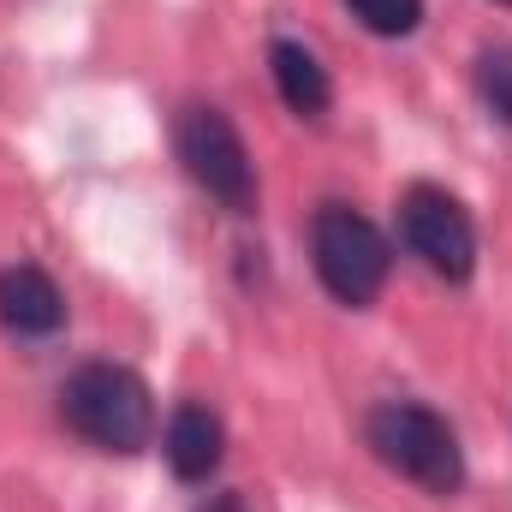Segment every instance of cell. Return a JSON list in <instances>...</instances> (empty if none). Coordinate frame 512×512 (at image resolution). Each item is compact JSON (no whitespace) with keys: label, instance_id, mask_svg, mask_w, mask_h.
Here are the masks:
<instances>
[{"label":"cell","instance_id":"1","mask_svg":"<svg viewBox=\"0 0 512 512\" xmlns=\"http://www.w3.org/2000/svg\"><path fill=\"white\" fill-rule=\"evenodd\" d=\"M60 417H66L72 435H84L90 447L120 453V459L143 453L155 441V393H149V382L126 364H108V358L78 364L60 382Z\"/></svg>","mask_w":512,"mask_h":512},{"label":"cell","instance_id":"2","mask_svg":"<svg viewBox=\"0 0 512 512\" xmlns=\"http://www.w3.org/2000/svg\"><path fill=\"white\" fill-rule=\"evenodd\" d=\"M364 441H370V453L382 459L387 471H399L405 483H417L435 501H447V495L465 489V447H459L453 423L435 405L382 399L370 411V423H364Z\"/></svg>","mask_w":512,"mask_h":512},{"label":"cell","instance_id":"3","mask_svg":"<svg viewBox=\"0 0 512 512\" xmlns=\"http://www.w3.org/2000/svg\"><path fill=\"white\" fill-rule=\"evenodd\" d=\"M310 262H316V280L328 286V298L346 310H370L393 274L382 227L352 203H322L310 215Z\"/></svg>","mask_w":512,"mask_h":512},{"label":"cell","instance_id":"4","mask_svg":"<svg viewBox=\"0 0 512 512\" xmlns=\"http://www.w3.org/2000/svg\"><path fill=\"white\" fill-rule=\"evenodd\" d=\"M173 149H179V167L191 173V185L203 197H215L233 215H251L256 209V161H251V149H245V137H239V126L215 102L179 108Z\"/></svg>","mask_w":512,"mask_h":512},{"label":"cell","instance_id":"5","mask_svg":"<svg viewBox=\"0 0 512 512\" xmlns=\"http://www.w3.org/2000/svg\"><path fill=\"white\" fill-rule=\"evenodd\" d=\"M399 239L411 256H423L429 274H441L453 286H465L477 274V227H471L465 203L429 179L399 191Z\"/></svg>","mask_w":512,"mask_h":512},{"label":"cell","instance_id":"6","mask_svg":"<svg viewBox=\"0 0 512 512\" xmlns=\"http://www.w3.org/2000/svg\"><path fill=\"white\" fill-rule=\"evenodd\" d=\"M0 328L18 340H48L66 328V292L54 286L48 268H36V262L0 268Z\"/></svg>","mask_w":512,"mask_h":512},{"label":"cell","instance_id":"7","mask_svg":"<svg viewBox=\"0 0 512 512\" xmlns=\"http://www.w3.org/2000/svg\"><path fill=\"white\" fill-rule=\"evenodd\" d=\"M161 453H167V465H173L179 483H209V477L221 471V459H227V429H221V417H215L209 405L185 399V405L167 417Z\"/></svg>","mask_w":512,"mask_h":512},{"label":"cell","instance_id":"8","mask_svg":"<svg viewBox=\"0 0 512 512\" xmlns=\"http://www.w3.org/2000/svg\"><path fill=\"white\" fill-rule=\"evenodd\" d=\"M268 72H274L280 102H286L298 120H322V114L334 108V78H328V66H322L304 42L274 36V42H268Z\"/></svg>","mask_w":512,"mask_h":512},{"label":"cell","instance_id":"9","mask_svg":"<svg viewBox=\"0 0 512 512\" xmlns=\"http://www.w3.org/2000/svg\"><path fill=\"white\" fill-rule=\"evenodd\" d=\"M346 12L370 36H387V42H399V36H411L423 24V0H346Z\"/></svg>","mask_w":512,"mask_h":512},{"label":"cell","instance_id":"10","mask_svg":"<svg viewBox=\"0 0 512 512\" xmlns=\"http://www.w3.org/2000/svg\"><path fill=\"white\" fill-rule=\"evenodd\" d=\"M477 96L501 126H512V48H483L477 54Z\"/></svg>","mask_w":512,"mask_h":512},{"label":"cell","instance_id":"11","mask_svg":"<svg viewBox=\"0 0 512 512\" xmlns=\"http://www.w3.org/2000/svg\"><path fill=\"white\" fill-rule=\"evenodd\" d=\"M191 512H251V507H245L239 495H209V501H197Z\"/></svg>","mask_w":512,"mask_h":512},{"label":"cell","instance_id":"12","mask_svg":"<svg viewBox=\"0 0 512 512\" xmlns=\"http://www.w3.org/2000/svg\"><path fill=\"white\" fill-rule=\"evenodd\" d=\"M495 6H512V0H495Z\"/></svg>","mask_w":512,"mask_h":512}]
</instances>
